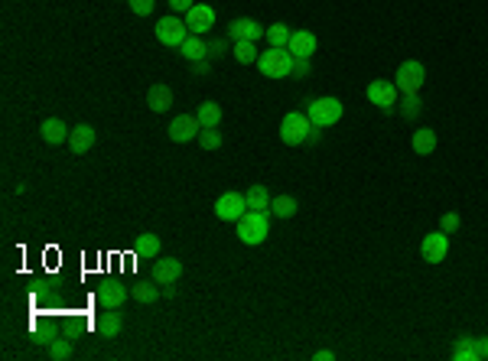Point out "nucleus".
<instances>
[{
  "mask_svg": "<svg viewBox=\"0 0 488 361\" xmlns=\"http://www.w3.org/2000/svg\"><path fill=\"white\" fill-rule=\"evenodd\" d=\"M235 228H238L241 244H251V248H254V244H264V241H267L270 218H267V211H254V209H248L238 221H235Z\"/></svg>",
  "mask_w": 488,
  "mask_h": 361,
  "instance_id": "obj_1",
  "label": "nucleus"
},
{
  "mask_svg": "<svg viewBox=\"0 0 488 361\" xmlns=\"http://www.w3.org/2000/svg\"><path fill=\"white\" fill-rule=\"evenodd\" d=\"M309 134H313V120H309V114H303V111H290L287 118L280 120V141L287 143V147L306 143Z\"/></svg>",
  "mask_w": 488,
  "mask_h": 361,
  "instance_id": "obj_2",
  "label": "nucleus"
},
{
  "mask_svg": "<svg viewBox=\"0 0 488 361\" xmlns=\"http://www.w3.org/2000/svg\"><path fill=\"white\" fill-rule=\"evenodd\" d=\"M258 69L267 79H287V75H293V56H290V49H274L270 46L267 52H260Z\"/></svg>",
  "mask_w": 488,
  "mask_h": 361,
  "instance_id": "obj_3",
  "label": "nucleus"
},
{
  "mask_svg": "<svg viewBox=\"0 0 488 361\" xmlns=\"http://www.w3.org/2000/svg\"><path fill=\"white\" fill-rule=\"evenodd\" d=\"M423 79H427L423 62L407 59V62H400V65H398L394 85H398V91H404V95H420V88H423Z\"/></svg>",
  "mask_w": 488,
  "mask_h": 361,
  "instance_id": "obj_4",
  "label": "nucleus"
},
{
  "mask_svg": "<svg viewBox=\"0 0 488 361\" xmlns=\"http://www.w3.org/2000/svg\"><path fill=\"white\" fill-rule=\"evenodd\" d=\"M157 40L163 42V46H170V49H180L182 42L189 40V26H186V20H180L176 13L173 17H163V20H157Z\"/></svg>",
  "mask_w": 488,
  "mask_h": 361,
  "instance_id": "obj_5",
  "label": "nucleus"
},
{
  "mask_svg": "<svg viewBox=\"0 0 488 361\" xmlns=\"http://www.w3.org/2000/svg\"><path fill=\"white\" fill-rule=\"evenodd\" d=\"M306 114L313 127H332L342 118V101L339 98H316L306 104Z\"/></svg>",
  "mask_w": 488,
  "mask_h": 361,
  "instance_id": "obj_6",
  "label": "nucleus"
},
{
  "mask_svg": "<svg viewBox=\"0 0 488 361\" xmlns=\"http://www.w3.org/2000/svg\"><path fill=\"white\" fill-rule=\"evenodd\" d=\"M244 211H248L244 192H225V195L215 199V218L219 221H238Z\"/></svg>",
  "mask_w": 488,
  "mask_h": 361,
  "instance_id": "obj_7",
  "label": "nucleus"
},
{
  "mask_svg": "<svg viewBox=\"0 0 488 361\" xmlns=\"http://www.w3.org/2000/svg\"><path fill=\"white\" fill-rule=\"evenodd\" d=\"M449 254V234L446 231H430L427 238L420 241V257L427 264H439Z\"/></svg>",
  "mask_w": 488,
  "mask_h": 361,
  "instance_id": "obj_8",
  "label": "nucleus"
},
{
  "mask_svg": "<svg viewBox=\"0 0 488 361\" xmlns=\"http://www.w3.org/2000/svg\"><path fill=\"white\" fill-rule=\"evenodd\" d=\"M365 95H368L371 104H378L381 111H394V104H398V85L394 81H371L368 88H365Z\"/></svg>",
  "mask_w": 488,
  "mask_h": 361,
  "instance_id": "obj_9",
  "label": "nucleus"
},
{
  "mask_svg": "<svg viewBox=\"0 0 488 361\" xmlns=\"http://www.w3.org/2000/svg\"><path fill=\"white\" fill-rule=\"evenodd\" d=\"M202 131V120L196 118V114H180V118L170 124V141L173 143H189L196 141Z\"/></svg>",
  "mask_w": 488,
  "mask_h": 361,
  "instance_id": "obj_10",
  "label": "nucleus"
},
{
  "mask_svg": "<svg viewBox=\"0 0 488 361\" xmlns=\"http://www.w3.org/2000/svg\"><path fill=\"white\" fill-rule=\"evenodd\" d=\"M228 36L235 42H258L260 36H267V30L258 20H251V17H238V20L228 23Z\"/></svg>",
  "mask_w": 488,
  "mask_h": 361,
  "instance_id": "obj_11",
  "label": "nucleus"
},
{
  "mask_svg": "<svg viewBox=\"0 0 488 361\" xmlns=\"http://www.w3.org/2000/svg\"><path fill=\"white\" fill-rule=\"evenodd\" d=\"M186 26H189L192 36H202V33H209L215 26V10H212L209 3H196L189 13H186Z\"/></svg>",
  "mask_w": 488,
  "mask_h": 361,
  "instance_id": "obj_12",
  "label": "nucleus"
},
{
  "mask_svg": "<svg viewBox=\"0 0 488 361\" xmlns=\"http://www.w3.org/2000/svg\"><path fill=\"white\" fill-rule=\"evenodd\" d=\"M180 277H182V261H176V257H159V261L153 264V280L163 283V287L176 283Z\"/></svg>",
  "mask_w": 488,
  "mask_h": 361,
  "instance_id": "obj_13",
  "label": "nucleus"
},
{
  "mask_svg": "<svg viewBox=\"0 0 488 361\" xmlns=\"http://www.w3.org/2000/svg\"><path fill=\"white\" fill-rule=\"evenodd\" d=\"M287 49H290V56H297V59H309V56L316 52V36L309 30H293Z\"/></svg>",
  "mask_w": 488,
  "mask_h": 361,
  "instance_id": "obj_14",
  "label": "nucleus"
},
{
  "mask_svg": "<svg viewBox=\"0 0 488 361\" xmlns=\"http://www.w3.org/2000/svg\"><path fill=\"white\" fill-rule=\"evenodd\" d=\"M69 147L72 153H88L95 147V127L91 124H75L69 131Z\"/></svg>",
  "mask_w": 488,
  "mask_h": 361,
  "instance_id": "obj_15",
  "label": "nucleus"
},
{
  "mask_svg": "<svg viewBox=\"0 0 488 361\" xmlns=\"http://www.w3.org/2000/svg\"><path fill=\"white\" fill-rule=\"evenodd\" d=\"M147 104H150V111H157V114L170 111V104H173V88H170V85H150Z\"/></svg>",
  "mask_w": 488,
  "mask_h": 361,
  "instance_id": "obj_16",
  "label": "nucleus"
},
{
  "mask_svg": "<svg viewBox=\"0 0 488 361\" xmlns=\"http://www.w3.org/2000/svg\"><path fill=\"white\" fill-rule=\"evenodd\" d=\"M69 124L65 120H59V118H49V120H42V127H40V134H42V141L46 143H62V141H69Z\"/></svg>",
  "mask_w": 488,
  "mask_h": 361,
  "instance_id": "obj_17",
  "label": "nucleus"
},
{
  "mask_svg": "<svg viewBox=\"0 0 488 361\" xmlns=\"http://www.w3.org/2000/svg\"><path fill=\"white\" fill-rule=\"evenodd\" d=\"M244 199H248V209L254 211H270V192L264 182H254L248 192H244Z\"/></svg>",
  "mask_w": 488,
  "mask_h": 361,
  "instance_id": "obj_18",
  "label": "nucleus"
},
{
  "mask_svg": "<svg viewBox=\"0 0 488 361\" xmlns=\"http://www.w3.org/2000/svg\"><path fill=\"white\" fill-rule=\"evenodd\" d=\"M127 300V290L124 287H98V303L104 310H120Z\"/></svg>",
  "mask_w": 488,
  "mask_h": 361,
  "instance_id": "obj_19",
  "label": "nucleus"
},
{
  "mask_svg": "<svg viewBox=\"0 0 488 361\" xmlns=\"http://www.w3.org/2000/svg\"><path fill=\"white\" fill-rule=\"evenodd\" d=\"M180 52H182V56H186L189 62H202L205 56H209V46L202 42V36H192V33H189V40L180 46Z\"/></svg>",
  "mask_w": 488,
  "mask_h": 361,
  "instance_id": "obj_20",
  "label": "nucleus"
},
{
  "mask_svg": "<svg viewBox=\"0 0 488 361\" xmlns=\"http://www.w3.org/2000/svg\"><path fill=\"white\" fill-rule=\"evenodd\" d=\"M95 326H98V332L104 335V339H118V335H120V316H118L114 310H111V312H101Z\"/></svg>",
  "mask_w": 488,
  "mask_h": 361,
  "instance_id": "obj_21",
  "label": "nucleus"
},
{
  "mask_svg": "<svg viewBox=\"0 0 488 361\" xmlns=\"http://www.w3.org/2000/svg\"><path fill=\"white\" fill-rule=\"evenodd\" d=\"M297 209L299 205L293 195H277V199H270V215H277V218H293Z\"/></svg>",
  "mask_w": 488,
  "mask_h": 361,
  "instance_id": "obj_22",
  "label": "nucleus"
},
{
  "mask_svg": "<svg viewBox=\"0 0 488 361\" xmlns=\"http://www.w3.org/2000/svg\"><path fill=\"white\" fill-rule=\"evenodd\" d=\"M196 118L202 120V127H219L221 124V108L215 101H202L199 111H196Z\"/></svg>",
  "mask_w": 488,
  "mask_h": 361,
  "instance_id": "obj_23",
  "label": "nucleus"
},
{
  "mask_svg": "<svg viewBox=\"0 0 488 361\" xmlns=\"http://www.w3.org/2000/svg\"><path fill=\"white\" fill-rule=\"evenodd\" d=\"M290 36H293V30H290L287 23H274V26H267V42L274 46V49H287Z\"/></svg>",
  "mask_w": 488,
  "mask_h": 361,
  "instance_id": "obj_24",
  "label": "nucleus"
},
{
  "mask_svg": "<svg viewBox=\"0 0 488 361\" xmlns=\"http://www.w3.org/2000/svg\"><path fill=\"white\" fill-rule=\"evenodd\" d=\"M452 358H456V361H478V345H475V339L462 335V339L456 342V348H452Z\"/></svg>",
  "mask_w": 488,
  "mask_h": 361,
  "instance_id": "obj_25",
  "label": "nucleus"
},
{
  "mask_svg": "<svg viewBox=\"0 0 488 361\" xmlns=\"http://www.w3.org/2000/svg\"><path fill=\"white\" fill-rule=\"evenodd\" d=\"M414 150L420 157H430V153L436 150V131H417L414 134Z\"/></svg>",
  "mask_w": 488,
  "mask_h": 361,
  "instance_id": "obj_26",
  "label": "nucleus"
},
{
  "mask_svg": "<svg viewBox=\"0 0 488 361\" xmlns=\"http://www.w3.org/2000/svg\"><path fill=\"white\" fill-rule=\"evenodd\" d=\"M49 358L52 361H65L72 358V339H65V335H59V339L49 345Z\"/></svg>",
  "mask_w": 488,
  "mask_h": 361,
  "instance_id": "obj_27",
  "label": "nucleus"
},
{
  "mask_svg": "<svg viewBox=\"0 0 488 361\" xmlns=\"http://www.w3.org/2000/svg\"><path fill=\"white\" fill-rule=\"evenodd\" d=\"M235 59L238 62H244V65H251V62H254V65H258V49H254V42H235Z\"/></svg>",
  "mask_w": 488,
  "mask_h": 361,
  "instance_id": "obj_28",
  "label": "nucleus"
},
{
  "mask_svg": "<svg viewBox=\"0 0 488 361\" xmlns=\"http://www.w3.org/2000/svg\"><path fill=\"white\" fill-rule=\"evenodd\" d=\"M199 143H202V150H219V147H221L219 127H202V131H199Z\"/></svg>",
  "mask_w": 488,
  "mask_h": 361,
  "instance_id": "obj_29",
  "label": "nucleus"
},
{
  "mask_svg": "<svg viewBox=\"0 0 488 361\" xmlns=\"http://www.w3.org/2000/svg\"><path fill=\"white\" fill-rule=\"evenodd\" d=\"M400 114L404 118H417L420 114V95H404V101H400Z\"/></svg>",
  "mask_w": 488,
  "mask_h": 361,
  "instance_id": "obj_30",
  "label": "nucleus"
},
{
  "mask_svg": "<svg viewBox=\"0 0 488 361\" xmlns=\"http://www.w3.org/2000/svg\"><path fill=\"white\" fill-rule=\"evenodd\" d=\"M127 7L137 13V17H150L153 7H157V0H127Z\"/></svg>",
  "mask_w": 488,
  "mask_h": 361,
  "instance_id": "obj_31",
  "label": "nucleus"
},
{
  "mask_svg": "<svg viewBox=\"0 0 488 361\" xmlns=\"http://www.w3.org/2000/svg\"><path fill=\"white\" fill-rule=\"evenodd\" d=\"M130 296H134V300H140V303H153L159 293L153 290V287H134V290H130Z\"/></svg>",
  "mask_w": 488,
  "mask_h": 361,
  "instance_id": "obj_32",
  "label": "nucleus"
},
{
  "mask_svg": "<svg viewBox=\"0 0 488 361\" xmlns=\"http://www.w3.org/2000/svg\"><path fill=\"white\" fill-rule=\"evenodd\" d=\"M196 7V0H170V10L173 13H189Z\"/></svg>",
  "mask_w": 488,
  "mask_h": 361,
  "instance_id": "obj_33",
  "label": "nucleus"
},
{
  "mask_svg": "<svg viewBox=\"0 0 488 361\" xmlns=\"http://www.w3.org/2000/svg\"><path fill=\"white\" fill-rule=\"evenodd\" d=\"M293 75H297V79H306L309 75V59H297V56H293Z\"/></svg>",
  "mask_w": 488,
  "mask_h": 361,
  "instance_id": "obj_34",
  "label": "nucleus"
},
{
  "mask_svg": "<svg viewBox=\"0 0 488 361\" xmlns=\"http://www.w3.org/2000/svg\"><path fill=\"white\" fill-rule=\"evenodd\" d=\"M456 228H459V215L456 211H446V215H443V231L449 234V231H456Z\"/></svg>",
  "mask_w": 488,
  "mask_h": 361,
  "instance_id": "obj_35",
  "label": "nucleus"
},
{
  "mask_svg": "<svg viewBox=\"0 0 488 361\" xmlns=\"http://www.w3.org/2000/svg\"><path fill=\"white\" fill-rule=\"evenodd\" d=\"M143 244H147L150 257H157V254H159V238H157V234H147V238H143Z\"/></svg>",
  "mask_w": 488,
  "mask_h": 361,
  "instance_id": "obj_36",
  "label": "nucleus"
},
{
  "mask_svg": "<svg viewBox=\"0 0 488 361\" xmlns=\"http://www.w3.org/2000/svg\"><path fill=\"white\" fill-rule=\"evenodd\" d=\"M475 345H478V361H488V335L485 339H475Z\"/></svg>",
  "mask_w": 488,
  "mask_h": 361,
  "instance_id": "obj_37",
  "label": "nucleus"
},
{
  "mask_svg": "<svg viewBox=\"0 0 488 361\" xmlns=\"http://www.w3.org/2000/svg\"><path fill=\"white\" fill-rule=\"evenodd\" d=\"M336 358V355H332L329 348H322V351H316V361H332Z\"/></svg>",
  "mask_w": 488,
  "mask_h": 361,
  "instance_id": "obj_38",
  "label": "nucleus"
}]
</instances>
